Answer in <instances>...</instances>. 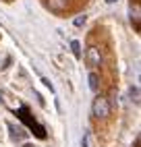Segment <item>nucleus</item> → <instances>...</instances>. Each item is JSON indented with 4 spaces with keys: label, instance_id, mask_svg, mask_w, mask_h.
I'll return each mask as SVG.
<instances>
[{
    "label": "nucleus",
    "instance_id": "nucleus-5",
    "mask_svg": "<svg viewBox=\"0 0 141 147\" xmlns=\"http://www.w3.org/2000/svg\"><path fill=\"white\" fill-rule=\"evenodd\" d=\"M87 81H89V89H92V91H98V89H100V77H98V73L92 71Z\"/></svg>",
    "mask_w": 141,
    "mask_h": 147
},
{
    "label": "nucleus",
    "instance_id": "nucleus-1",
    "mask_svg": "<svg viewBox=\"0 0 141 147\" xmlns=\"http://www.w3.org/2000/svg\"><path fill=\"white\" fill-rule=\"evenodd\" d=\"M17 116H19V118H21L27 126H29V129L33 131V135L37 137V139H46V129H44L42 124H37V122L31 118V114H29L27 108H19V110H17Z\"/></svg>",
    "mask_w": 141,
    "mask_h": 147
},
{
    "label": "nucleus",
    "instance_id": "nucleus-2",
    "mask_svg": "<svg viewBox=\"0 0 141 147\" xmlns=\"http://www.w3.org/2000/svg\"><path fill=\"white\" fill-rule=\"evenodd\" d=\"M92 114L96 116V118H108V116H110V104H108L106 97L98 95L96 100H94V104H92Z\"/></svg>",
    "mask_w": 141,
    "mask_h": 147
},
{
    "label": "nucleus",
    "instance_id": "nucleus-4",
    "mask_svg": "<svg viewBox=\"0 0 141 147\" xmlns=\"http://www.w3.org/2000/svg\"><path fill=\"white\" fill-rule=\"evenodd\" d=\"M46 6L52 13H64L68 8V0H46Z\"/></svg>",
    "mask_w": 141,
    "mask_h": 147
},
{
    "label": "nucleus",
    "instance_id": "nucleus-10",
    "mask_svg": "<svg viewBox=\"0 0 141 147\" xmlns=\"http://www.w3.org/2000/svg\"><path fill=\"white\" fill-rule=\"evenodd\" d=\"M85 21H87V17H85V15H79L73 23H75V27H83V25H85Z\"/></svg>",
    "mask_w": 141,
    "mask_h": 147
},
{
    "label": "nucleus",
    "instance_id": "nucleus-11",
    "mask_svg": "<svg viewBox=\"0 0 141 147\" xmlns=\"http://www.w3.org/2000/svg\"><path fill=\"white\" fill-rule=\"evenodd\" d=\"M81 145H83V147H87V137H85V135H83V139H81Z\"/></svg>",
    "mask_w": 141,
    "mask_h": 147
},
{
    "label": "nucleus",
    "instance_id": "nucleus-7",
    "mask_svg": "<svg viewBox=\"0 0 141 147\" xmlns=\"http://www.w3.org/2000/svg\"><path fill=\"white\" fill-rule=\"evenodd\" d=\"M131 23H135V29H139V8H131Z\"/></svg>",
    "mask_w": 141,
    "mask_h": 147
},
{
    "label": "nucleus",
    "instance_id": "nucleus-9",
    "mask_svg": "<svg viewBox=\"0 0 141 147\" xmlns=\"http://www.w3.org/2000/svg\"><path fill=\"white\" fill-rule=\"evenodd\" d=\"M8 131L13 133V139H19V141H21L23 137H25V133H23V131H19V129H15L13 124H8Z\"/></svg>",
    "mask_w": 141,
    "mask_h": 147
},
{
    "label": "nucleus",
    "instance_id": "nucleus-3",
    "mask_svg": "<svg viewBox=\"0 0 141 147\" xmlns=\"http://www.w3.org/2000/svg\"><path fill=\"white\" fill-rule=\"evenodd\" d=\"M85 60H87V66H89V68H98L100 64H102V52H100L98 46H89V48H87Z\"/></svg>",
    "mask_w": 141,
    "mask_h": 147
},
{
    "label": "nucleus",
    "instance_id": "nucleus-8",
    "mask_svg": "<svg viewBox=\"0 0 141 147\" xmlns=\"http://www.w3.org/2000/svg\"><path fill=\"white\" fill-rule=\"evenodd\" d=\"M70 50H73V54H75L77 58H81V44H79L77 40L70 42Z\"/></svg>",
    "mask_w": 141,
    "mask_h": 147
},
{
    "label": "nucleus",
    "instance_id": "nucleus-12",
    "mask_svg": "<svg viewBox=\"0 0 141 147\" xmlns=\"http://www.w3.org/2000/svg\"><path fill=\"white\" fill-rule=\"evenodd\" d=\"M106 2H108V4H114V2H116V0H106Z\"/></svg>",
    "mask_w": 141,
    "mask_h": 147
},
{
    "label": "nucleus",
    "instance_id": "nucleus-6",
    "mask_svg": "<svg viewBox=\"0 0 141 147\" xmlns=\"http://www.w3.org/2000/svg\"><path fill=\"white\" fill-rule=\"evenodd\" d=\"M129 97L133 100L135 104H139V87L133 85V87H129Z\"/></svg>",
    "mask_w": 141,
    "mask_h": 147
}]
</instances>
